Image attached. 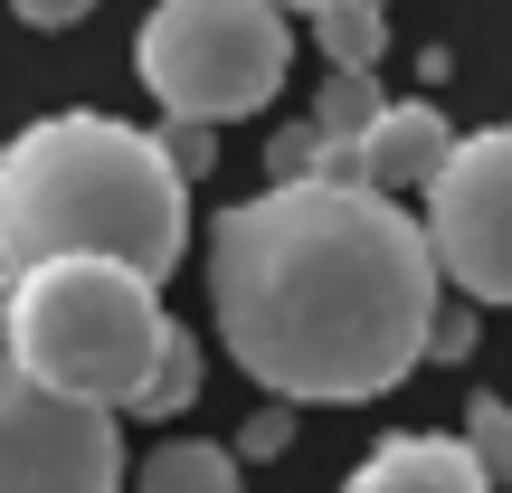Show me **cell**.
Returning <instances> with one entry per match:
<instances>
[{"label":"cell","mask_w":512,"mask_h":493,"mask_svg":"<svg viewBox=\"0 0 512 493\" xmlns=\"http://www.w3.org/2000/svg\"><path fill=\"white\" fill-rule=\"evenodd\" d=\"M209 313L266 399L351 408L427 361L437 256L389 190L294 171L209 219Z\"/></svg>","instance_id":"1"},{"label":"cell","mask_w":512,"mask_h":493,"mask_svg":"<svg viewBox=\"0 0 512 493\" xmlns=\"http://www.w3.org/2000/svg\"><path fill=\"white\" fill-rule=\"evenodd\" d=\"M190 247V181L171 171L162 133L114 114H48L0 143V266L29 256H114L171 285Z\"/></svg>","instance_id":"2"},{"label":"cell","mask_w":512,"mask_h":493,"mask_svg":"<svg viewBox=\"0 0 512 493\" xmlns=\"http://www.w3.org/2000/svg\"><path fill=\"white\" fill-rule=\"evenodd\" d=\"M171 313L162 285L114 256H29L0 266V361L19 380L57 389L86 408H133L152 380Z\"/></svg>","instance_id":"3"},{"label":"cell","mask_w":512,"mask_h":493,"mask_svg":"<svg viewBox=\"0 0 512 493\" xmlns=\"http://www.w3.org/2000/svg\"><path fill=\"white\" fill-rule=\"evenodd\" d=\"M133 67L171 124H238L285 95L294 29L275 0H162L133 38Z\"/></svg>","instance_id":"4"},{"label":"cell","mask_w":512,"mask_h":493,"mask_svg":"<svg viewBox=\"0 0 512 493\" xmlns=\"http://www.w3.org/2000/svg\"><path fill=\"white\" fill-rule=\"evenodd\" d=\"M418 238L437 256V285H465V304H512V124L446 143Z\"/></svg>","instance_id":"5"},{"label":"cell","mask_w":512,"mask_h":493,"mask_svg":"<svg viewBox=\"0 0 512 493\" xmlns=\"http://www.w3.org/2000/svg\"><path fill=\"white\" fill-rule=\"evenodd\" d=\"M114 484H124L114 408L57 399L0 361V493H114Z\"/></svg>","instance_id":"6"},{"label":"cell","mask_w":512,"mask_h":493,"mask_svg":"<svg viewBox=\"0 0 512 493\" xmlns=\"http://www.w3.org/2000/svg\"><path fill=\"white\" fill-rule=\"evenodd\" d=\"M446 143H456V133H446V114H437V105H380L361 133H351L342 171L399 200V190H427V171L446 162Z\"/></svg>","instance_id":"7"},{"label":"cell","mask_w":512,"mask_h":493,"mask_svg":"<svg viewBox=\"0 0 512 493\" xmlns=\"http://www.w3.org/2000/svg\"><path fill=\"white\" fill-rule=\"evenodd\" d=\"M342 493H494V484L465 456V437H380Z\"/></svg>","instance_id":"8"},{"label":"cell","mask_w":512,"mask_h":493,"mask_svg":"<svg viewBox=\"0 0 512 493\" xmlns=\"http://www.w3.org/2000/svg\"><path fill=\"white\" fill-rule=\"evenodd\" d=\"M133 493H238V446H209V437H181L133 475Z\"/></svg>","instance_id":"9"},{"label":"cell","mask_w":512,"mask_h":493,"mask_svg":"<svg viewBox=\"0 0 512 493\" xmlns=\"http://www.w3.org/2000/svg\"><path fill=\"white\" fill-rule=\"evenodd\" d=\"M380 114V86H370V67H332L323 76V95H313V133H323V171H342V152H351V133ZM351 181V171H342Z\"/></svg>","instance_id":"10"},{"label":"cell","mask_w":512,"mask_h":493,"mask_svg":"<svg viewBox=\"0 0 512 493\" xmlns=\"http://www.w3.org/2000/svg\"><path fill=\"white\" fill-rule=\"evenodd\" d=\"M313 38H323V67H380L389 29H380V0H323V10H304Z\"/></svg>","instance_id":"11"},{"label":"cell","mask_w":512,"mask_h":493,"mask_svg":"<svg viewBox=\"0 0 512 493\" xmlns=\"http://www.w3.org/2000/svg\"><path fill=\"white\" fill-rule=\"evenodd\" d=\"M190 399H200V342L171 323L162 351H152V380H143V399H133V408H143V418H171V408H190Z\"/></svg>","instance_id":"12"},{"label":"cell","mask_w":512,"mask_h":493,"mask_svg":"<svg viewBox=\"0 0 512 493\" xmlns=\"http://www.w3.org/2000/svg\"><path fill=\"white\" fill-rule=\"evenodd\" d=\"M465 456L484 465V484H512V408L503 399H475V408H465Z\"/></svg>","instance_id":"13"},{"label":"cell","mask_w":512,"mask_h":493,"mask_svg":"<svg viewBox=\"0 0 512 493\" xmlns=\"http://www.w3.org/2000/svg\"><path fill=\"white\" fill-rule=\"evenodd\" d=\"M285 437H294V399H275V408H256V418H247L238 456H285Z\"/></svg>","instance_id":"14"},{"label":"cell","mask_w":512,"mask_h":493,"mask_svg":"<svg viewBox=\"0 0 512 493\" xmlns=\"http://www.w3.org/2000/svg\"><path fill=\"white\" fill-rule=\"evenodd\" d=\"M162 152H171V171L190 181V171H209V152H219V124H171Z\"/></svg>","instance_id":"15"},{"label":"cell","mask_w":512,"mask_h":493,"mask_svg":"<svg viewBox=\"0 0 512 493\" xmlns=\"http://www.w3.org/2000/svg\"><path fill=\"white\" fill-rule=\"evenodd\" d=\"M475 351V313H437L427 323V361H465Z\"/></svg>","instance_id":"16"},{"label":"cell","mask_w":512,"mask_h":493,"mask_svg":"<svg viewBox=\"0 0 512 493\" xmlns=\"http://www.w3.org/2000/svg\"><path fill=\"white\" fill-rule=\"evenodd\" d=\"M19 19H29V29H76V19L95 10V0H10Z\"/></svg>","instance_id":"17"},{"label":"cell","mask_w":512,"mask_h":493,"mask_svg":"<svg viewBox=\"0 0 512 493\" xmlns=\"http://www.w3.org/2000/svg\"><path fill=\"white\" fill-rule=\"evenodd\" d=\"M313 162H323V133H285V143H275V171H285V181H294V171H313Z\"/></svg>","instance_id":"18"},{"label":"cell","mask_w":512,"mask_h":493,"mask_svg":"<svg viewBox=\"0 0 512 493\" xmlns=\"http://www.w3.org/2000/svg\"><path fill=\"white\" fill-rule=\"evenodd\" d=\"M275 10H323V0H275Z\"/></svg>","instance_id":"19"}]
</instances>
